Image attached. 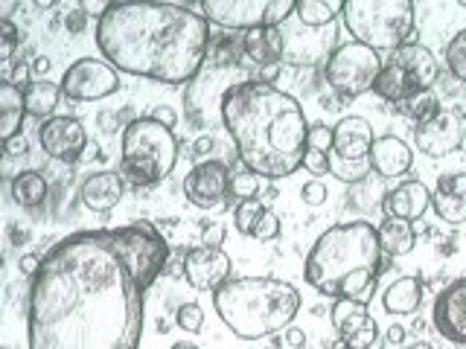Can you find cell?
<instances>
[{
  "label": "cell",
  "mask_w": 466,
  "mask_h": 349,
  "mask_svg": "<svg viewBox=\"0 0 466 349\" xmlns=\"http://www.w3.org/2000/svg\"><path fill=\"white\" fill-rule=\"evenodd\" d=\"M388 344H405V326H400V324H393L390 329H388V338H385Z\"/></svg>",
  "instance_id": "681fc988"
},
{
  "label": "cell",
  "mask_w": 466,
  "mask_h": 349,
  "mask_svg": "<svg viewBox=\"0 0 466 349\" xmlns=\"http://www.w3.org/2000/svg\"><path fill=\"white\" fill-rule=\"evenodd\" d=\"M286 41L280 35V29L274 26H259V29H248L242 35V53L245 58H251L257 67H277L283 58Z\"/></svg>",
  "instance_id": "7402d4cb"
},
{
  "label": "cell",
  "mask_w": 466,
  "mask_h": 349,
  "mask_svg": "<svg viewBox=\"0 0 466 349\" xmlns=\"http://www.w3.org/2000/svg\"><path fill=\"white\" fill-rule=\"evenodd\" d=\"M24 91L9 82H0V143H9L24 128Z\"/></svg>",
  "instance_id": "603a6c76"
},
{
  "label": "cell",
  "mask_w": 466,
  "mask_h": 349,
  "mask_svg": "<svg viewBox=\"0 0 466 349\" xmlns=\"http://www.w3.org/2000/svg\"><path fill=\"white\" fill-rule=\"evenodd\" d=\"M123 178L116 172H108V169H102V172H94V174H87V178L82 181L79 186V198L87 210H94V213H108L114 210L116 204L123 201Z\"/></svg>",
  "instance_id": "44dd1931"
},
{
  "label": "cell",
  "mask_w": 466,
  "mask_h": 349,
  "mask_svg": "<svg viewBox=\"0 0 466 349\" xmlns=\"http://www.w3.org/2000/svg\"><path fill=\"white\" fill-rule=\"evenodd\" d=\"M213 145H216V140H213L210 135H204V137H198V140L193 143V157H198V164H201L204 157L210 155V149H213Z\"/></svg>",
  "instance_id": "f6af8a7d"
},
{
  "label": "cell",
  "mask_w": 466,
  "mask_h": 349,
  "mask_svg": "<svg viewBox=\"0 0 466 349\" xmlns=\"http://www.w3.org/2000/svg\"><path fill=\"white\" fill-rule=\"evenodd\" d=\"M225 236H228V230H225L222 222L204 224V230H201V247H222L225 244Z\"/></svg>",
  "instance_id": "60d3db41"
},
{
  "label": "cell",
  "mask_w": 466,
  "mask_h": 349,
  "mask_svg": "<svg viewBox=\"0 0 466 349\" xmlns=\"http://www.w3.org/2000/svg\"><path fill=\"white\" fill-rule=\"evenodd\" d=\"M379 247L388 256H405L414 251L417 244V230L411 222H400V218H385L382 224L376 227Z\"/></svg>",
  "instance_id": "d4e9b609"
},
{
  "label": "cell",
  "mask_w": 466,
  "mask_h": 349,
  "mask_svg": "<svg viewBox=\"0 0 466 349\" xmlns=\"http://www.w3.org/2000/svg\"><path fill=\"white\" fill-rule=\"evenodd\" d=\"M431 210L446 224H463L466 222V172H449L441 174L431 189Z\"/></svg>",
  "instance_id": "ffe728a7"
},
{
  "label": "cell",
  "mask_w": 466,
  "mask_h": 349,
  "mask_svg": "<svg viewBox=\"0 0 466 349\" xmlns=\"http://www.w3.org/2000/svg\"><path fill=\"white\" fill-rule=\"evenodd\" d=\"M283 344H286L289 349H303V346H306V332L298 329V326L283 329Z\"/></svg>",
  "instance_id": "b9f144b4"
},
{
  "label": "cell",
  "mask_w": 466,
  "mask_h": 349,
  "mask_svg": "<svg viewBox=\"0 0 466 349\" xmlns=\"http://www.w3.org/2000/svg\"><path fill=\"white\" fill-rule=\"evenodd\" d=\"M341 21L353 41L376 53H393L411 41L417 6L411 0H344Z\"/></svg>",
  "instance_id": "8992f818"
},
{
  "label": "cell",
  "mask_w": 466,
  "mask_h": 349,
  "mask_svg": "<svg viewBox=\"0 0 466 349\" xmlns=\"http://www.w3.org/2000/svg\"><path fill=\"white\" fill-rule=\"evenodd\" d=\"M300 198H303V204H309V207H320L327 198H329V193H327V184H320V181H309V184H303V189H300Z\"/></svg>",
  "instance_id": "ab89813d"
},
{
  "label": "cell",
  "mask_w": 466,
  "mask_h": 349,
  "mask_svg": "<svg viewBox=\"0 0 466 349\" xmlns=\"http://www.w3.org/2000/svg\"><path fill=\"white\" fill-rule=\"evenodd\" d=\"M0 349H6V346H4V344H0Z\"/></svg>",
  "instance_id": "9f6ffc18"
},
{
  "label": "cell",
  "mask_w": 466,
  "mask_h": 349,
  "mask_svg": "<svg viewBox=\"0 0 466 349\" xmlns=\"http://www.w3.org/2000/svg\"><path fill=\"white\" fill-rule=\"evenodd\" d=\"M300 291L277 276H230L213 291V309L239 341L280 334L300 312Z\"/></svg>",
  "instance_id": "5b68a950"
},
{
  "label": "cell",
  "mask_w": 466,
  "mask_h": 349,
  "mask_svg": "<svg viewBox=\"0 0 466 349\" xmlns=\"http://www.w3.org/2000/svg\"><path fill=\"white\" fill-rule=\"evenodd\" d=\"M266 349H286V346H283V341H277V338H274Z\"/></svg>",
  "instance_id": "db71d44e"
},
{
  "label": "cell",
  "mask_w": 466,
  "mask_h": 349,
  "mask_svg": "<svg viewBox=\"0 0 466 349\" xmlns=\"http://www.w3.org/2000/svg\"><path fill=\"white\" fill-rule=\"evenodd\" d=\"M175 324H178V329H184V332H189V334L201 332V326H204V312H201V305H198V303H181V305H178V312H175Z\"/></svg>",
  "instance_id": "836d02e7"
},
{
  "label": "cell",
  "mask_w": 466,
  "mask_h": 349,
  "mask_svg": "<svg viewBox=\"0 0 466 349\" xmlns=\"http://www.w3.org/2000/svg\"><path fill=\"white\" fill-rule=\"evenodd\" d=\"M373 125L364 116H341L339 125H332V157L347 164H364L373 145Z\"/></svg>",
  "instance_id": "e0dca14e"
},
{
  "label": "cell",
  "mask_w": 466,
  "mask_h": 349,
  "mask_svg": "<svg viewBox=\"0 0 466 349\" xmlns=\"http://www.w3.org/2000/svg\"><path fill=\"white\" fill-rule=\"evenodd\" d=\"M18 41H21V33L18 26H15L9 18H0V65H6L9 58L18 50Z\"/></svg>",
  "instance_id": "e575fe53"
},
{
  "label": "cell",
  "mask_w": 466,
  "mask_h": 349,
  "mask_svg": "<svg viewBox=\"0 0 466 349\" xmlns=\"http://www.w3.org/2000/svg\"><path fill=\"white\" fill-rule=\"evenodd\" d=\"M344 4V0H341ZM341 4H335V0H298L295 4V15L303 26H327L335 21V15H341Z\"/></svg>",
  "instance_id": "f1b7e54d"
},
{
  "label": "cell",
  "mask_w": 466,
  "mask_h": 349,
  "mask_svg": "<svg viewBox=\"0 0 466 349\" xmlns=\"http://www.w3.org/2000/svg\"><path fill=\"white\" fill-rule=\"evenodd\" d=\"M35 70H38V73H47V70H50V62H47V58H44V55L35 58Z\"/></svg>",
  "instance_id": "f907efd6"
},
{
  "label": "cell",
  "mask_w": 466,
  "mask_h": 349,
  "mask_svg": "<svg viewBox=\"0 0 466 349\" xmlns=\"http://www.w3.org/2000/svg\"><path fill=\"white\" fill-rule=\"evenodd\" d=\"M422 303V283L417 276H400L382 291V305L388 314H414Z\"/></svg>",
  "instance_id": "cb8c5ba5"
},
{
  "label": "cell",
  "mask_w": 466,
  "mask_h": 349,
  "mask_svg": "<svg viewBox=\"0 0 466 349\" xmlns=\"http://www.w3.org/2000/svg\"><path fill=\"white\" fill-rule=\"evenodd\" d=\"M251 236L259 239V242H271V239H277V236H280V215L266 207V210H262V215H259V222H257V227H254Z\"/></svg>",
  "instance_id": "d590c367"
},
{
  "label": "cell",
  "mask_w": 466,
  "mask_h": 349,
  "mask_svg": "<svg viewBox=\"0 0 466 349\" xmlns=\"http://www.w3.org/2000/svg\"><path fill=\"white\" fill-rule=\"evenodd\" d=\"M29 79V67L24 65V62H18L15 65V70H12V76H9V85H15V87H21L24 91V82ZM29 85V82H26Z\"/></svg>",
  "instance_id": "bcb514c9"
},
{
  "label": "cell",
  "mask_w": 466,
  "mask_h": 349,
  "mask_svg": "<svg viewBox=\"0 0 466 349\" xmlns=\"http://www.w3.org/2000/svg\"><path fill=\"white\" fill-rule=\"evenodd\" d=\"M65 24H67V29H70L73 35L82 33V29H85V12H70L67 18H65Z\"/></svg>",
  "instance_id": "7dc6e473"
},
{
  "label": "cell",
  "mask_w": 466,
  "mask_h": 349,
  "mask_svg": "<svg viewBox=\"0 0 466 349\" xmlns=\"http://www.w3.org/2000/svg\"><path fill=\"white\" fill-rule=\"evenodd\" d=\"M306 149H315V152L329 155L332 152V128L324 125V123L309 125V131H306Z\"/></svg>",
  "instance_id": "8d00e7d4"
},
{
  "label": "cell",
  "mask_w": 466,
  "mask_h": 349,
  "mask_svg": "<svg viewBox=\"0 0 466 349\" xmlns=\"http://www.w3.org/2000/svg\"><path fill=\"white\" fill-rule=\"evenodd\" d=\"M303 169L309 172V174H327L329 172V155L315 152V149H306L303 152Z\"/></svg>",
  "instance_id": "f35d334b"
},
{
  "label": "cell",
  "mask_w": 466,
  "mask_h": 349,
  "mask_svg": "<svg viewBox=\"0 0 466 349\" xmlns=\"http://www.w3.org/2000/svg\"><path fill=\"white\" fill-rule=\"evenodd\" d=\"M408 349H431V344H429V341H414Z\"/></svg>",
  "instance_id": "816d5d0a"
},
{
  "label": "cell",
  "mask_w": 466,
  "mask_h": 349,
  "mask_svg": "<svg viewBox=\"0 0 466 349\" xmlns=\"http://www.w3.org/2000/svg\"><path fill=\"white\" fill-rule=\"evenodd\" d=\"M463 143V116L458 111H437L431 120L414 125V145L426 157H446Z\"/></svg>",
  "instance_id": "4fadbf2b"
},
{
  "label": "cell",
  "mask_w": 466,
  "mask_h": 349,
  "mask_svg": "<svg viewBox=\"0 0 466 349\" xmlns=\"http://www.w3.org/2000/svg\"><path fill=\"white\" fill-rule=\"evenodd\" d=\"M38 143L47 157L73 164L79 160L87 145V131L76 116H50L38 128Z\"/></svg>",
  "instance_id": "5bb4252c"
},
{
  "label": "cell",
  "mask_w": 466,
  "mask_h": 349,
  "mask_svg": "<svg viewBox=\"0 0 466 349\" xmlns=\"http://www.w3.org/2000/svg\"><path fill=\"white\" fill-rule=\"evenodd\" d=\"M58 99H62V87L56 82L38 79L24 85V111L35 120H50L53 111L58 108Z\"/></svg>",
  "instance_id": "484cf974"
},
{
  "label": "cell",
  "mask_w": 466,
  "mask_h": 349,
  "mask_svg": "<svg viewBox=\"0 0 466 349\" xmlns=\"http://www.w3.org/2000/svg\"><path fill=\"white\" fill-rule=\"evenodd\" d=\"M431 324L446 341L466 346V276H458L434 297Z\"/></svg>",
  "instance_id": "9a60e30c"
},
{
  "label": "cell",
  "mask_w": 466,
  "mask_h": 349,
  "mask_svg": "<svg viewBox=\"0 0 466 349\" xmlns=\"http://www.w3.org/2000/svg\"><path fill=\"white\" fill-rule=\"evenodd\" d=\"M6 152H9V155H26V152H29V145H26V140L18 135L15 140H9V143H6Z\"/></svg>",
  "instance_id": "c3c4849f"
},
{
  "label": "cell",
  "mask_w": 466,
  "mask_h": 349,
  "mask_svg": "<svg viewBox=\"0 0 466 349\" xmlns=\"http://www.w3.org/2000/svg\"><path fill=\"white\" fill-rule=\"evenodd\" d=\"M152 120L160 123V125H167V128H175V123H178V114H175L169 105H157L152 111Z\"/></svg>",
  "instance_id": "7bdbcfd3"
},
{
  "label": "cell",
  "mask_w": 466,
  "mask_h": 349,
  "mask_svg": "<svg viewBox=\"0 0 466 349\" xmlns=\"http://www.w3.org/2000/svg\"><path fill=\"white\" fill-rule=\"evenodd\" d=\"M262 201L259 198H251V201H239L237 210H233V224H237V230L242 233V236H251L259 215H262Z\"/></svg>",
  "instance_id": "4dcf8cb0"
},
{
  "label": "cell",
  "mask_w": 466,
  "mask_h": 349,
  "mask_svg": "<svg viewBox=\"0 0 466 349\" xmlns=\"http://www.w3.org/2000/svg\"><path fill=\"white\" fill-rule=\"evenodd\" d=\"M38 265H41V256H38V254H24V256L18 259V271H21L24 276H35Z\"/></svg>",
  "instance_id": "ee69618b"
},
{
  "label": "cell",
  "mask_w": 466,
  "mask_h": 349,
  "mask_svg": "<svg viewBox=\"0 0 466 349\" xmlns=\"http://www.w3.org/2000/svg\"><path fill=\"white\" fill-rule=\"evenodd\" d=\"M94 35L116 73L164 85L193 82L210 47L208 18L181 4L116 0L99 12Z\"/></svg>",
  "instance_id": "7a4b0ae2"
},
{
  "label": "cell",
  "mask_w": 466,
  "mask_h": 349,
  "mask_svg": "<svg viewBox=\"0 0 466 349\" xmlns=\"http://www.w3.org/2000/svg\"><path fill=\"white\" fill-rule=\"evenodd\" d=\"M437 76H441V65H437L434 53L426 44L408 41L382 62V73L373 85V94L385 102H397V105L400 102H414L431 91Z\"/></svg>",
  "instance_id": "ba28073f"
},
{
  "label": "cell",
  "mask_w": 466,
  "mask_h": 349,
  "mask_svg": "<svg viewBox=\"0 0 466 349\" xmlns=\"http://www.w3.org/2000/svg\"><path fill=\"white\" fill-rule=\"evenodd\" d=\"M167 262L152 222L58 239L29 283V349H140L146 294Z\"/></svg>",
  "instance_id": "6da1fadb"
},
{
  "label": "cell",
  "mask_w": 466,
  "mask_h": 349,
  "mask_svg": "<svg viewBox=\"0 0 466 349\" xmlns=\"http://www.w3.org/2000/svg\"><path fill=\"white\" fill-rule=\"evenodd\" d=\"M443 58H446V67L451 76L458 82H466V29H461V33L446 44Z\"/></svg>",
  "instance_id": "f546056e"
},
{
  "label": "cell",
  "mask_w": 466,
  "mask_h": 349,
  "mask_svg": "<svg viewBox=\"0 0 466 349\" xmlns=\"http://www.w3.org/2000/svg\"><path fill=\"white\" fill-rule=\"evenodd\" d=\"M222 123L237 155L257 178L280 181L303 166L306 114L300 102L268 82L248 79L222 94Z\"/></svg>",
  "instance_id": "3957f363"
},
{
  "label": "cell",
  "mask_w": 466,
  "mask_h": 349,
  "mask_svg": "<svg viewBox=\"0 0 466 349\" xmlns=\"http://www.w3.org/2000/svg\"><path fill=\"white\" fill-rule=\"evenodd\" d=\"M201 15L208 24L225 29H280V24L295 15V0H204Z\"/></svg>",
  "instance_id": "30bf717a"
},
{
  "label": "cell",
  "mask_w": 466,
  "mask_h": 349,
  "mask_svg": "<svg viewBox=\"0 0 466 349\" xmlns=\"http://www.w3.org/2000/svg\"><path fill=\"white\" fill-rule=\"evenodd\" d=\"M178 164V140L172 128L155 123L152 116L131 120L123 128V160L120 174L140 186H149L169 178Z\"/></svg>",
  "instance_id": "52a82bcc"
},
{
  "label": "cell",
  "mask_w": 466,
  "mask_h": 349,
  "mask_svg": "<svg viewBox=\"0 0 466 349\" xmlns=\"http://www.w3.org/2000/svg\"><path fill=\"white\" fill-rule=\"evenodd\" d=\"M431 207V189L422 181H402L382 198L385 218H400V222H417Z\"/></svg>",
  "instance_id": "d6986e66"
},
{
  "label": "cell",
  "mask_w": 466,
  "mask_h": 349,
  "mask_svg": "<svg viewBox=\"0 0 466 349\" xmlns=\"http://www.w3.org/2000/svg\"><path fill=\"white\" fill-rule=\"evenodd\" d=\"M4 155H6V145H4V143H0V157H4Z\"/></svg>",
  "instance_id": "11a10c76"
},
{
  "label": "cell",
  "mask_w": 466,
  "mask_h": 349,
  "mask_svg": "<svg viewBox=\"0 0 466 349\" xmlns=\"http://www.w3.org/2000/svg\"><path fill=\"white\" fill-rule=\"evenodd\" d=\"M184 195L198 210H218L230 195V169L222 160H201L184 178Z\"/></svg>",
  "instance_id": "7c38bea8"
},
{
  "label": "cell",
  "mask_w": 466,
  "mask_h": 349,
  "mask_svg": "<svg viewBox=\"0 0 466 349\" xmlns=\"http://www.w3.org/2000/svg\"><path fill=\"white\" fill-rule=\"evenodd\" d=\"M169 349H201V346H196V344H187V341H181V344H175V346H169Z\"/></svg>",
  "instance_id": "f5cc1de1"
},
{
  "label": "cell",
  "mask_w": 466,
  "mask_h": 349,
  "mask_svg": "<svg viewBox=\"0 0 466 349\" xmlns=\"http://www.w3.org/2000/svg\"><path fill=\"white\" fill-rule=\"evenodd\" d=\"M370 172L379 178H400V174L411 172L414 166V152L402 137L397 135H382L376 137L368 155Z\"/></svg>",
  "instance_id": "ac0fdd59"
},
{
  "label": "cell",
  "mask_w": 466,
  "mask_h": 349,
  "mask_svg": "<svg viewBox=\"0 0 466 349\" xmlns=\"http://www.w3.org/2000/svg\"><path fill=\"white\" fill-rule=\"evenodd\" d=\"M341 341L347 349H385V338L379 334L376 320H370L364 329H359L356 334H350V338H341Z\"/></svg>",
  "instance_id": "d6a6232c"
},
{
  "label": "cell",
  "mask_w": 466,
  "mask_h": 349,
  "mask_svg": "<svg viewBox=\"0 0 466 349\" xmlns=\"http://www.w3.org/2000/svg\"><path fill=\"white\" fill-rule=\"evenodd\" d=\"M329 317H332L335 332H339V338H350V334H356L359 329H364L373 320L368 305L356 303V300H335Z\"/></svg>",
  "instance_id": "4316f807"
},
{
  "label": "cell",
  "mask_w": 466,
  "mask_h": 349,
  "mask_svg": "<svg viewBox=\"0 0 466 349\" xmlns=\"http://www.w3.org/2000/svg\"><path fill=\"white\" fill-rule=\"evenodd\" d=\"M379 73H382V55L359 41H347L339 50H332L324 67L329 87L344 99H356L373 91Z\"/></svg>",
  "instance_id": "9c48e42d"
},
{
  "label": "cell",
  "mask_w": 466,
  "mask_h": 349,
  "mask_svg": "<svg viewBox=\"0 0 466 349\" xmlns=\"http://www.w3.org/2000/svg\"><path fill=\"white\" fill-rule=\"evenodd\" d=\"M408 111H411L414 116H417V125L420 123H426V120H431V116L437 114V111H441V105H437V99L434 96H420V99H414L411 102V108H408Z\"/></svg>",
  "instance_id": "74e56055"
},
{
  "label": "cell",
  "mask_w": 466,
  "mask_h": 349,
  "mask_svg": "<svg viewBox=\"0 0 466 349\" xmlns=\"http://www.w3.org/2000/svg\"><path fill=\"white\" fill-rule=\"evenodd\" d=\"M382 271V247L370 222L332 224L303 262V276L318 294L368 305Z\"/></svg>",
  "instance_id": "277c9868"
},
{
  "label": "cell",
  "mask_w": 466,
  "mask_h": 349,
  "mask_svg": "<svg viewBox=\"0 0 466 349\" xmlns=\"http://www.w3.org/2000/svg\"><path fill=\"white\" fill-rule=\"evenodd\" d=\"M259 189H262L259 178H257L254 172H248L245 166H242L239 172H230V195H233V198L251 201V198L259 195Z\"/></svg>",
  "instance_id": "1f68e13d"
},
{
  "label": "cell",
  "mask_w": 466,
  "mask_h": 349,
  "mask_svg": "<svg viewBox=\"0 0 466 349\" xmlns=\"http://www.w3.org/2000/svg\"><path fill=\"white\" fill-rule=\"evenodd\" d=\"M58 87L73 102H96L120 91V73L102 58H79L65 70Z\"/></svg>",
  "instance_id": "8fae6325"
},
{
  "label": "cell",
  "mask_w": 466,
  "mask_h": 349,
  "mask_svg": "<svg viewBox=\"0 0 466 349\" xmlns=\"http://www.w3.org/2000/svg\"><path fill=\"white\" fill-rule=\"evenodd\" d=\"M12 198L21 204V207H38V204L47 198V181L44 174L35 169L18 172L12 181Z\"/></svg>",
  "instance_id": "83f0119b"
},
{
  "label": "cell",
  "mask_w": 466,
  "mask_h": 349,
  "mask_svg": "<svg viewBox=\"0 0 466 349\" xmlns=\"http://www.w3.org/2000/svg\"><path fill=\"white\" fill-rule=\"evenodd\" d=\"M181 271L196 291H216L230 280V256L222 247H193L184 254Z\"/></svg>",
  "instance_id": "2e32d148"
}]
</instances>
